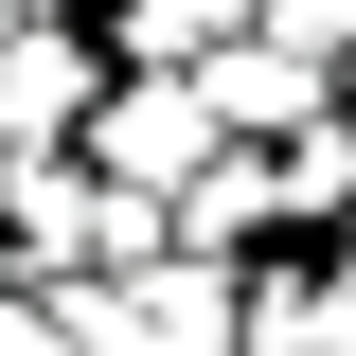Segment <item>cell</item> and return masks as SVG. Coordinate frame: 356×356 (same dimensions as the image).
<instances>
[{"label": "cell", "instance_id": "5", "mask_svg": "<svg viewBox=\"0 0 356 356\" xmlns=\"http://www.w3.org/2000/svg\"><path fill=\"white\" fill-rule=\"evenodd\" d=\"M250 36V0H107V54L125 72H196V54Z\"/></svg>", "mask_w": 356, "mask_h": 356}, {"label": "cell", "instance_id": "4", "mask_svg": "<svg viewBox=\"0 0 356 356\" xmlns=\"http://www.w3.org/2000/svg\"><path fill=\"white\" fill-rule=\"evenodd\" d=\"M196 89H214L232 143H285V125H321V107H339V72H321L303 36H267V18H250L232 54H196Z\"/></svg>", "mask_w": 356, "mask_h": 356}, {"label": "cell", "instance_id": "1", "mask_svg": "<svg viewBox=\"0 0 356 356\" xmlns=\"http://www.w3.org/2000/svg\"><path fill=\"white\" fill-rule=\"evenodd\" d=\"M72 356H250V267L232 250H143V267H72L54 285Z\"/></svg>", "mask_w": 356, "mask_h": 356}, {"label": "cell", "instance_id": "6", "mask_svg": "<svg viewBox=\"0 0 356 356\" xmlns=\"http://www.w3.org/2000/svg\"><path fill=\"white\" fill-rule=\"evenodd\" d=\"M0 356H72V321H54V285H18V267H0Z\"/></svg>", "mask_w": 356, "mask_h": 356}, {"label": "cell", "instance_id": "3", "mask_svg": "<svg viewBox=\"0 0 356 356\" xmlns=\"http://www.w3.org/2000/svg\"><path fill=\"white\" fill-rule=\"evenodd\" d=\"M89 107H107V36L0 18V143H89Z\"/></svg>", "mask_w": 356, "mask_h": 356}, {"label": "cell", "instance_id": "7", "mask_svg": "<svg viewBox=\"0 0 356 356\" xmlns=\"http://www.w3.org/2000/svg\"><path fill=\"white\" fill-rule=\"evenodd\" d=\"M18 18H54V0H18Z\"/></svg>", "mask_w": 356, "mask_h": 356}, {"label": "cell", "instance_id": "2", "mask_svg": "<svg viewBox=\"0 0 356 356\" xmlns=\"http://www.w3.org/2000/svg\"><path fill=\"white\" fill-rule=\"evenodd\" d=\"M214 143H232V125H214V89H196V72H125V54H107V107H89V161H107V178L178 196Z\"/></svg>", "mask_w": 356, "mask_h": 356}]
</instances>
